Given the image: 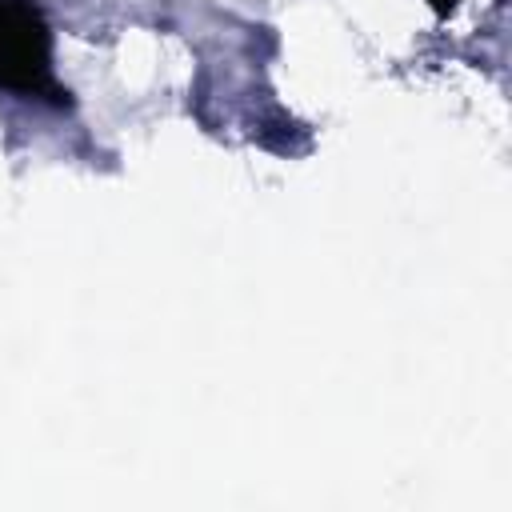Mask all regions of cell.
<instances>
[{
    "mask_svg": "<svg viewBox=\"0 0 512 512\" xmlns=\"http://www.w3.org/2000/svg\"><path fill=\"white\" fill-rule=\"evenodd\" d=\"M428 4H432V12H436V16H448V12H452L460 0H428Z\"/></svg>",
    "mask_w": 512,
    "mask_h": 512,
    "instance_id": "cell-2",
    "label": "cell"
},
{
    "mask_svg": "<svg viewBox=\"0 0 512 512\" xmlns=\"http://www.w3.org/2000/svg\"><path fill=\"white\" fill-rule=\"evenodd\" d=\"M0 88L68 104L52 80V36L36 0H0Z\"/></svg>",
    "mask_w": 512,
    "mask_h": 512,
    "instance_id": "cell-1",
    "label": "cell"
}]
</instances>
